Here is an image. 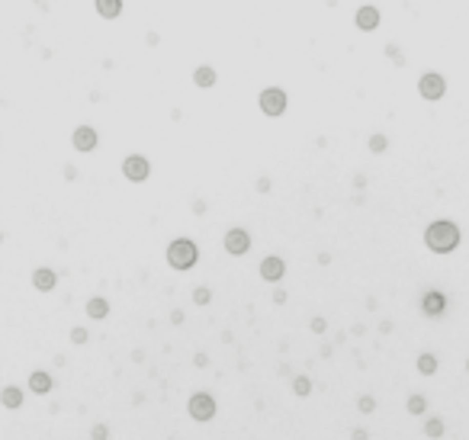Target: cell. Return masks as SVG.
<instances>
[{
	"mask_svg": "<svg viewBox=\"0 0 469 440\" xmlns=\"http://www.w3.org/2000/svg\"><path fill=\"white\" fill-rule=\"evenodd\" d=\"M148 174H151V164H148V158H141V154H129L123 161V177L129 183H145Z\"/></svg>",
	"mask_w": 469,
	"mask_h": 440,
	"instance_id": "obj_6",
	"label": "cell"
},
{
	"mask_svg": "<svg viewBox=\"0 0 469 440\" xmlns=\"http://www.w3.org/2000/svg\"><path fill=\"white\" fill-rule=\"evenodd\" d=\"M193 212H196V216H202V212H206V203H202V199H196V203H193Z\"/></svg>",
	"mask_w": 469,
	"mask_h": 440,
	"instance_id": "obj_35",
	"label": "cell"
},
{
	"mask_svg": "<svg viewBox=\"0 0 469 440\" xmlns=\"http://www.w3.org/2000/svg\"><path fill=\"white\" fill-rule=\"evenodd\" d=\"M443 434H447V424H443V418L431 414V418L424 421V437H427V440H440Z\"/></svg>",
	"mask_w": 469,
	"mask_h": 440,
	"instance_id": "obj_18",
	"label": "cell"
},
{
	"mask_svg": "<svg viewBox=\"0 0 469 440\" xmlns=\"http://www.w3.org/2000/svg\"><path fill=\"white\" fill-rule=\"evenodd\" d=\"M84 308H87V318H93V322H103V318L110 315V302H106L103 296H90Z\"/></svg>",
	"mask_w": 469,
	"mask_h": 440,
	"instance_id": "obj_14",
	"label": "cell"
},
{
	"mask_svg": "<svg viewBox=\"0 0 469 440\" xmlns=\"http://www.w3.org/2000/svg\"><path fill=\"white\" fill-rule=\"evenodd\" d=\"M71 141H74V148H77V151L87 154V151L97 148L100 135H97V129H93V125H77V129H74V135H71Z\"/></svg>",
	"mask_w": 469,
	"mask_h": 440,
	"instance_id": "obj_10",
	"label": "cell"
},
{
	"mask_svg": "<svg viewBox=\"0 0 469 440\" xmlns=\"http://www.w3.org/2000/svg\"><path fill=\"white\" fill-rule=\"evenodd\" d=\"M257 106H260V113H263V116L276 119V116H283V113H286V106H290V97H286V90H283V87H263V90L257 93Z\"/></svg>",
	"mask_w": 469,
	"mask_h": 440,
	"instance_id": "obj_3",
	"label": "cell"
},
{
	"mask_svg": "<svg viewBox=\"0 0 469 440\" xmlns=\"http://www.w3.org/2000/svg\"><path fill=\"white\" fill-rule=\"evenodd\" d=\"M199 260V247L196 241H190V238H174L171 244H167V264H171L174 270H193Z\"/></svg>",
	"mask_w": 469,
	"mask_h": 440,
	"instance_id": "obj_2",
	"label": "cell"
},
{
	"mask_svg": "<svg viewBox=\"0 0 469 440\" xmlns=\"http://www.w3.org/2000/svg\"><path fill=\"white\" fill-rule=\"evenodd\" d=\"M32 286L39 289V292H52L58 286V273L52 267H35L32 270Z\"/></svg>",
	"mask_w": 469,
	"mask_h": 440,
	"instance_id": "obj_12",
	"label": "cell"
},
{
	"mask_svg": "<svg viewBox=\"0 0 469 440\" xmlns=\"http://www.w3.org/2000/svg\"><path fill=\"white\" fill-rule=\"evenodd\" d=\"M97 13L103 19H119V13H123V0H97Z\"/></svg>",
	"mask_w": 469,
	"mask_h": 440,
	"instance_id": "obj_17",
	"label": "cell"
},
{
	"mask_svg": "<svg viewBox=\"0 0 469 440\" xmlns=\"http://www.w3.org/2000/svg\"><path fill=\"white\" fill-rule=\"evenodd\" d=\"M187 414H190L193 421H199V424L212 421V418H215V399L209 395V392H193V395H190V402H187Z\"/></svg>",
	"mask_w": 469,
	"mask_h": 440,
	"instance_id": "obj_4",
	"label": "cell"
},
{
	"mask_svg": "<svg viewBox=\"0 0 469 440\" xmlns=\"http://www.w3.org/2000/svg\"><path fill=\"white\" fill-rule=\"evenodd\" d=\"M270 177H257V193H270Z\"/></svg>",
	"mask_w": 469,
	"mask_h": 440,
	"instance_id": "obj_28",
	"label": "cell"
},
{
	"mask_svg": "<svg viewBox=\"0 0 469 440\" xmlns=\"http://www.w3.org/2000/svg\"><path fill=\"white\" fill-rule=\"evenodd\" d=\"M55 389V376L45 373V370H32L29 373V392L32 395H49V392Z\"/></svg>",
	"mask_w": 469,
	"mask_h": 440,
	"instance_id": "obj_11",
	"label": "cell"
},
{
	"mask_svg": "<svg viewBox=\"0 0 469 440\" xmlns=\"http://www.w3.org/2000/svg\"><path fill=\"white\" fill-rule=\"evenodd\" d=\"M466 373H469V360H466Z\"/></svg>",
	"mask_w": 469,
	"mask_h": 440,
	"instance_id": "obj_36",
	"label": "cell"
},
{
	"mask_svg": "<svg viewBox=\"0 0 469 440\" xmlns=\"http://www.w3.org/2000/svg\"><path fill=\"white\" fill-rule=\"evenodd\" d=\"M0 241H4V232H0Z\"/></svg>",
	"mask_w": 469,
	"mask_h": 440,
	"instance_id": "obj_37",
	"label": "cell"
},
{
	"mask_svg": "<svg viewBox=\"0 0 469 440\" xmlns=\"http://www.w3.org/2000/svg\"><path fill=\"white\" fill-rule=\"evenodd\" d=\"M386 55L392 58V61H395V65H405V58L399 55V49H395V45H389V49H386Z\"/></svg>",
	"mask_w": 469,
	"mask_h": 440,
	"instance_id": "obj_29",
	"label": "cell"
},
{
	"mask_svg": "<svg viewBox=\"0 0 469 440\" xmlns=\"http://www.w3.org/2000/svg\"><path fill=\"white\" fill-rule=\"evenodd\" d=\"M90 341V334H87V328H71V344H77V347H80V344H87Z\"/></svg>",
	"mask_w": 469,
	"mask_h": 440,
	"instance_id": "obj_26",
	"label": "cell"
},
{
	"mask_svg": "<svg viewBox=\"0 0 469 440\" xmlns=\"http://www.w3.org/2000/svg\"><path fill=\"white\" fill-rule=\"evenodd\" d=\"M418 93H421V100L434 103V100H440L443 93H447V80H443L437 71H424V74L418 77Z\"/></svg>",
	"mask_w": 469,
	"mask_h": 440,
	"instance_id": "obj_5",
	"label": "cell"
},
{
	"mask_svg": "<svg viewBox=\"0 0 469 440\" xmlns=\"http://www.w3.org/2000/svg\"><path fill=\"white\" fill-rule=\"evenodd\" d=\"M460 241H463V232H460V225L450 222V219H437L424 228V244H427V251H434V254H453L456 247H460Z\"/></svg>",
	"mask_w": 469,
	"mask_h": 440,
	"instance_id": "obj_1",
	"label": "cell"
},
{
	"mask_svg": "<svg viewBox=\"0 0 469 440\" xmlns=\"http://www.w3.org/2000/svg\"><path fill=\"white\" fill-rule=\"evenodd\" d=\"M354 19H357V29H363V32H373V29L379 26V10H376V7H360Z\"/></svg>",
	"mask_w": 469,
	"mask_h": 440,
	"instance_id": "obj_13",
	"label": "cell"
},
{
	"mask_svg": "<svg viewBox=\"0 0 469 440\" xmlns=\"http://www.w3.org/2000/svg\"><path fill=\"white\" fill-rule=\"evenodd\" d=\"M183 322H187L183 312H180V308H174V312H171V325H183Z\"/></svg>",
	"mask_w": 469,
	"mask_h": 440,
	"instance_id": "obj_32",
	"label": "cell"
},
{
	"mask_svg": "<svg viewBox=\"0 0 469 440\" xmlns=\"http://www.w3.org/2000/svg\"><path fill=\"white\" fill-rule=\"evenodd\" d=\"M437 366H440V363H437V357H434V353H421L418 360H415V370H418L421 376H434V373H437Z\"/></svg>",
	"mask_w": 469,
	"mask_h": 440,
	"instance_id": "obj_19",
	"label": "cell"
},
{
	"mask_svg": "<svg viewBox=\"0 0 469 440\" xmlns=\"http://www.w3.org/2000/svg\"><path fill=\"white\" fill-rule=\"evenodd\" d=\"M260 280H267V283H280L286 277V260L280 254H270V257H263L260 260Z\"/></svg>",
	"mask_w": 469,
	"mask_h": 440,
	"instance_id": "obj_9",
	"label": "cell"
},
{
	"mask_svg": "<svg viewBox=\"0 0 469 440\" xmlns=\"http://www.w3.org/2000/svg\"><path fill=\"white\" fill-rule=\"evenodd\" d=\"M357 411L360 414H373V411H376V399H373V395H360L357 399Z\"/></svg>",
	"mask_w": 469,
	"mask_h": 440,
	"instance_id": "obj_23",
	"label": "cell"
},
{
	"mask_svg": "<svg viewBox=\"0 0 469 440\" xmlns=\"http://www.w3.org/2000/svg\"><path fill=\"white\" fill-rule=\"evenodd\" d=\"M283 302H286V289L276 286V289H273V305H283Z\"/></svg>",
	"mask_w": 469,
	"mask_h": 440,
	"instance_id": "obj_30",
	"label": "cell"
},
{
	"mask_svg": "<svg viewBox=\"0 0 469 440\" xmlns=\"http://www.w3.org/2000/svg\"><path fill=\"white\" fill-rule=\"evenodd\" d=\"M363 186H366V177L357 174V177H354V190H363Z\"/></svg>",
	"mask_w": 469,
	"mask_h": 440,
	"instance_id": "obj_34",
	"label": "cell"
},
{
	"mask_svg": "<svg viewBox=\"0 0 469 440\" xmlns=\"http://www.w3.org/2000/svg\"><path fill=\"white\" fill-rule=\"evenodd\" d=\"M222 244H225V251L232 254V257H244V254L251 251V235L241 228V225H235V228H228V232H225Z\"/></svg>",
	"mask_w": 469,
	"mask_h": 440,
	"instance_id": "obj_7",
	"label": "cell"
},
{
	"mask_svg": "<svg viewBox=\"0 0 469 440\" xmlns=\"http://www.w3.org/2000/svg\"><path fill=\"white\" fill-rule=\"evenodd\" d=\"M351 440H370V434L363 431V427H354V431H351Z\"/></svg>",
	"mask_w": 469,
	"mask_h": 440,
	"instance_id": "obj_31",
	"label": "cell"
},
{
	"mask_svg": "<svg viewBox=\"0 0 469 440\" xmlns=\"http://www.w3.org/2000/svg\"><path fill=\"white\" fill-rule=\"evenodd\" d=\"M90 440H110V424L97 421V424L90 427Z\"/></svg>",
	"mask_w": 469,
	"mask_h": 440,
	"instance_id": "obj_25",
	"label": "cell"
},
{
	"mask_svg": "<svg viewBox=\"0 0 469 440\" xmlns=\"http://www.w3.org/2000/svg\"><path fill=\"white\" fill-rule=\"evenodd\" d=\"M193 302H196V305H209V302H212V289H209V286H196V289H193Z\"/></svg>",
	"mask_w": 469,
	"mask_h": 440,
	"instance_id": "obj_24",
	"label": "cell"
},
{
	"mask_svg": "<svg viewBox=\"0 0 469 440\" xmlns=\"http://www.w3.org/2000/svg\"><path fill=\"white\" fill-rule=\"evenodd\" d=\"M405 408H408V414H424L427 411V399L424 395H408V402H405Z\"/></svg>",
	"mask_w": 469,
	"mask_h": 440,
	"instance_id": "obj_20",
	"label": "cell"
},
{
	"mask_svg": "<svg viewBox=\"0 0 469 440\" xmlns=\"http://www.w3.org/2000/svg\"><path fill=\"white\" fill-rule=\"evenodd\" d=\"M309 328H312V334H324V331H328V322H324L321 315H315V318L309 322Z\"/></svg>",
	"mask_w": 469,
	"mask_h": 440,
	"instance_id": "obj_27",
	"label": "cell"
},
{
	"mask_svg": "<svg viewBox=\"0 0 469 440\" xmlns=\"http://www.w3.org/2000/svg\"><path fill=\"white\" fill-rule=\"evenodd\" d=\"M193 366H199V370H202V366H209V357L206 353H196L193 357Z\"/></svg>",
	"mask_w": 469,
	"mask_h": 440,
	"instance_id": "obj_33",
	"label": "cell"
},
{
	"mask_svg": "<svg viewBox=\"0 0 469 440\" xmlns=\"http://www.w3.org/2000/svg\"><path fill=\"white\" fill-rule=\"evenodd\" d=\"M0 405L10 408V411H16L23 405V389L19 386H4V392H0Z\"/></svg>",
	"mask_w": 469,
	"mask_h": 440,
	"instance_id": "obj_15",
	"label": "cell"
},
{
	"mask_svg": "<svg viewBox=\"0 0 469 440\" xmlns=\"http://www.w3.org/2000/svg\"><path fill=\"white\" fill-rule=\"evenodd\" d=\"M193 84L202 87V90L212 87V84H215V68H212V65H199V68L193 71Z\"/></svg>",
	"mask_w": 469,
	"mask_h": 440,
	"instance_id": "obj_16",
	"label": "cell"
},
{
	"mask_svg": "<svg viewBox=\"0 0 469 440\" xmlns=\"http://www.w3.org/2000/svg\"><path fill=\"white\" fill-rule=\"evenodd\" d=\"M366 145H370V151H373V154H382V151H386V148H389V138H386V135H382V132H373V135H370V141H366Z\"/></svg>",
	"mask_w": 469,
	"mask_h": 440,
	"instance_id": "obj_22",
	"label": "cell"
},
{
	"mask_svg": "<svg viewBox=\"0 0 469 440\" xmlns=\"http://www.w3.org/2000/svg\"><path fill=\"white\" fill-rule=\"evenodd\" d=\"M293 395H296V399L312 395V379H309V376H296V379H293Z\"/></svg>",
	"mask_w": 469,
	"mask_h": 440,
	"instance_id": "obj_21",
	"label": "cell"
},
{
	"mask_svg": "<svg viewBox=\"0 0 469 440\" xmlns=\"http://www.w3.org/2000/svg\"><path fill=\"white\" fill-rule=\"evenodd\" d=\"M443 312H447V296H443L440 289H427L424 296H421V315L440 318Z\"/></svg>",
	"mask_w": 469,
	"mask_h": 440,
	"instance_id": "obj_8",
	"label": "cell"
}]
</instances>
